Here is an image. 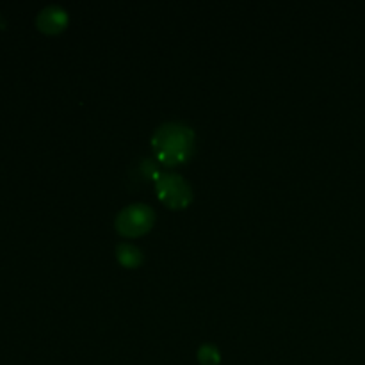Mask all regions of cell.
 <instances>
[{"label": "cell", "instance_id": "cell-1", "mask_svg": "<svg viewBox=\"0 0 365 365\" xmlns=\"http://www.w3.org/2000/svg\"><path fill=\"white\" fill-rule=\"evenodd\" d=\"M155 159L168 168L189 163L196 150V135L189 125L180 121H166L152 135Z\"/></svg>", "mask_w": 365, "mask_h": 365}, {"label": "cell", "instance_id": "cell-2", "mask_svg": "<svg viewBox=\"0 0 365 365\" xmlns=\"http://www.w3.org/2000/svg\"><path fill=\"white\" fill-rule=\"evenodd\" d=\"M155 225V212L146 203H132L121 209L114 220V228L120 235L128 239L146 235Z\"/></svg>", "mask_w": 365, "mask_h": 365}, {"label": "cell", "instance_id": "cell-3", "mask_svg": "<svg viewBox=\"0 0 365 365\" xmlns=\"http://www.w3.org/2000/svg\"><path fill=\"white\" fill-rule=\"evenodd\" d=\"M157 198L171 210L187 209L192 202L191 184L187 178H184L178 173H163L159 180L155 182Z\"/></svg>", "mask_w": 365, "mask_h": 365}, {"label": "cell", "instance_id": "cell-4", "mask_svg": "<svg viewBox=\"0 0 365 365\" xmlns=\"http://www.w3.org/2000/svg\"><path fill=\"white\" fill-rule=\"evenodd\" d=\"M68 21H70V16L66 9L56 4L43 7L36 16V25L45 34H61L68 27Z\"/></svg>", "mask_w": 365, "mask_h": 365}, {"label": "cell", "instance_id": "cell-5", "mask_svg": "<svg viewBox=\"0 0 365 365\" xmlns=\"http://www.w3.org/2000/svg\"><path fill=\"white\" fill-rule=\"evenodd\" d=\"M116 259L125 269H135L143 264L145 257L143 252L134 245H128V242H121L116 246Z\"/></svg>", "mask_w": 365, "mask_h": 365}, {"label": "cell", "instance_id": "cell-6", "mask_svg": "<svg viewBox=\"0 0 365 365\" xmlns=\"http://www.w3.org/2000/svg\"><path fill=\"white\" fill-rule=\"evenodd\" d=\"M196 356H198V362L202 365H220L221 362L220 349H217L214 344H209V342L200 346Z\"/></svg>", "mask_w": 365, "mask_h": 365}, {"label": "cell", "instance_id": "cell-7", "mask_svg": "<svg viewBox=\"0 0 365 365\" xmlns=\"http://www.w3.org/2000/svg\"><path fill=\"white\" fill-rule=\"evenodd\" d=\"M141 173L152 182H157L160 178V175H163L160 173V170H159V166H157L155 160L150 159V157H146V159L141 160Z\"/></svg>", "mask_w": 365, "mask_h": 365}, {"label": "cell", "instance_id": "cell-8", "mask_svg": "<svg viewBox=\"0 0 365 365\" xmlns=\"http://www.w3.org/2000/svg\"><path fill=\"white\" fill-rule=\"evenodd\" d=\"M0 25H2V27H4V25H6V24H4V20H2V18H0Z\"/></svg>", "mask_w": 365, "mask_h": 365}]
</instances>
